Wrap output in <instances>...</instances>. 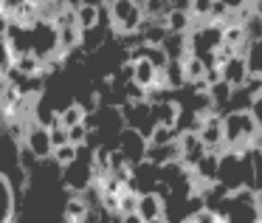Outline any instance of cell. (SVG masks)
Masks as SVG:
<instances>
[{"label": "cell", "instance_id": "obj_1", "mask_svg": "<svg viewBox=\"0 0 262 223\" xmlns=\"http://www.w3.org/2000/svg\"><path fill=\"white\" fill-rule=\"evenodd\" d=\"M223 29H226V23H220V20L194 23L186 31V51L203 59L206 65H217V51L223 48Z\"/></svg>", "mask_w": 262, "mask_h": 223}, {"label": "cell", "instance_id": "obj_2", "mask_svg": "<svg viewBox=\"0 0 262 223\" xmlns=\"http://www.w3.org/2000/svg\"><path fill=\"white\" fill-rule=\"evenodd\" d=\"M223 133H226L228 150H248L262 136V130L256 127L254 116L248 110H228V113H223Z\"/></svg>", "mask_w": 262, "mask_h": 223}, {"label": "cell", "instance_id": "obj_3", "mask_svg": "<svg viewBox=\"0 0 262 223\" xmlns=\"http://www.w3.org/2000/svg\"><path fill=\"white\" fill-rule=\"evenodd\" d=\"M104 12H107V23H110V31L116 37H130V34H138L144 17V6L141 0H107L104 3Z\"/></svg>", "mask_w": 262, "mask_h": 223}, {"label": "cell", "instance_id": "obj_4", "mask_svg": "<svg viewBox=\"0 0 262 223\" xmlns=\"http://www.w3.org/2000/svg\"><path fill=\"white\" fill-rule=\"evenodd\" d=\"M220 217L226 223H262L259 220V206H256V192L254 189H237L228 192L223 198V204L217 206Z\"/></svg>", "mask_w": 262, "mask_h": 223}, {"label": "cell", "instance_id": "obj_5", "mask_svg": "<svg viewBox=\"0 0 262 223\" xmlns=\"http://www.w3.org/2000/svg\"><path fill=\"white\" fill-rule=\"evenodd\" d=\"M217 187L226 192H237V189L248 187V172H245V155L243 150H223L217 153Z\"/></svg>", "mask_w": 262, "mask_h": 223}, {"label": "cell", "instance_id": "obj_6", "mask_svg": "<svg viewBox=\"0 0 262 223\" xmlns=\"http://www.w3.org/2000/svg\"><path fill=\"white\" fill-rule=\"evenodd\" d=\"M31 31V54H37L40 59H48V57H57L59 51V31L51 20H37L34 26H29Z\"/></svg>", "mask_w": 262, "mask_h": 223}, {"label": "cell", "instance_id": "obj_7", "mask_svg": "<svg viewBox=\"0 0 262 223\" xmlns=\"http://www.w3.org/2000/svg\"><path fill=\"white\" fill-rule=\"evenodd\" d=\"M96 181L93 172V161H82V153L76 155V161H71L68 167H62V184L71 192H88Z\"/></svg>", "mask_w": 262, "mask_h": 223}, {"label": "cell", "instance_id": "obj_8", "mask_svg": "<svg viewBox=\"0 0 262 223\" xmlns=\"http://www.w3.org/2000/svg\"><path fill=\"white\" fill-rule=\"evenodd\" d=\"M116 147H119L121 153H124V158L136 167V164H141V161L147 158L149 141H147V136H144L141 130H136V127H121V133L116 136Z\"/></svg>", "mask_w": 262, "mask_h": 223}, {"label": "cell", "instance_id": "obj_9", "mask_svg": "<svg viewBox=\"0 0 262 223\" xmlns=\"http://www.w3.org/2000/svg\"><path fill=\"white\" fill-rule=\"evenodd\" d=\"M198 136L200 141L206 144V150L209 153H223L226 150V133H223V113H206L203 121H200L198 127Z\"/></svg>", "mask_w": 262, "mask_h": 223}, {"label": "cell", "instance_id": "obj_10", "mask_svg": "<svg viewBox=\"0 0 262 223\" xmlns=\"http://www.w3.org/2000/svg\"><path fill=\"white\" fill-rule=\"evenodd\" d=\"M206 153H209V150H206V144L200 141V136L194 130L178 133V161H181L186 170H192V167L198 164Z\"/></svg>", "mask_w": 262, "mask_h": 223}, {"label": "cell", "instance_id": "obj_11", "mask_svg": "<svg viewBox=\"0 0 262 223\" xmlns=\"http://www.w3.org/2000/svg\"><path fill=\"white\" fill-rule=\"evenodd\" d=\"M26 150H29L31 155H34L37 161H46V158H51V153H54V144H51V138H48V127H42V125H34L31 121L29 127H26Z\"/></svg>", "mask_w": 262, "mask_h": 223}, {"label": "cell", "instance_id": "obj_12", "mask_svg": "<svg viewBox=\"0 0 262 223\" xmlns=\"http://www.w3.org/2000/svg\"><path fill=\"white\" fill-rule=\"evenodd\" d=\"M243 155H245V172H248V189L262 192V141L243 150Z\"/></svg>", "mask_w": 262, "mask_h": 223}, {"label": "cell", "instance_id": "obj_13", "mask_svg": "<svg viewBox=\"0 0 262 223\" xmlns=\"http://www.w3.org/2000/svg\"><path fill=\"white\" fill-rule=\"evenodd\" d=\"M248 68H245V59L243 54H237V57H228L226 63H220V79L228 82L231 88H243L245 82H248Z\"/></svg>", "mask_w": 262, "mask_h": 223}, {"label": "cell", "instance_id": "obj_14", "mask_svg": "<svg viewBox=\"0 0 262 223\" xmlns=\"http://www.w3.org/2000/svg\"><path fill=\"white\" fill-rule=\"evenodd\" d=\"M74 17H76V26H79L82 31H91V29H96V26L107 23V12H104V6H93V3H82V6H76Z\"/></svg>", "mask_w": 262, "mask_h": 223}, {"label": "cell", "instance_id": "obj_15", "mask_svg": "<svg viewBox=\"0 0 262 223\" xmlns=\"http://www.w3.org/2000/svg\"><path fill=\"white\" fill-rule=\"evenodd\" d=\"M136 212L141 215L144 223L158 220V217H164V198H161L158 192H138V206H136Z\"/></svg>", "mask_w": 262, "mask_h": 223}, {"label": "cell", "instance_id": "obj_16", "mask_svg": "<svg viewBox=\"0 0 262 223\" xmlns=\"http://www.w3.org/2000/svg\"><path fill=\"white\" fill-rule=\"evenodd\" d=\"M130 63H133V82H136L138 88L147 91V88L158 85V68H155L147 57H136V59H130Z\"/></svg>", "mask_w": 262, "mask_h": 223}, {"label": "cell", "instance_id": "obj_17", "mask_svg": "<svg viewBox=\"0 0 262 223\" xmlns=\"http://www.w3.org/2000/svg\"><path fill=\"white\" fill-rule=\"evenodd\" d=\"M243 59L245 68L254 79H262V37H251L243 48Z\"/></svg>", "mask_w": 262, "mask_h": 223}, {"label": "cell", "instance_id": "obj_18", "mask_svg": "<svg viewBox=\"0 0 262 223\" xmlns=\"http://www.w3.org/2000/svg\"><path fill=\"white\" fill-rule=\"evenodd\" d=\"M164 23H166V31H172V34H186L194 26V20L189 17L186 6H172L169 12L164 14Z\"/></svg>", "mask_w": 262, "mask_h": 223}, {"label": "cell", "instance_id": "obj_19", "mask_svg": "<svg viewBox=\"0 0 262 223\" xmlns=\"http://www.w3.org/2000/svg\"><path fill=\"white\" fill-rule=\"evenodd\" d=\"M59 31V51L68 54L74 48H82V29L76 23H68V26H57Z\"/></svg>", "mask_w": 262, "mask_h": 223}, {"label": "cell", "instance_id": "obj_20", "mask_svg": "<svg viewBox=\"0 0 262 223\" xmlns=\"http://www.w3.org/2000/svg\"><path fill=\"white\" fill-rule=\"evenodd\" d=\"M57 116H59V121H62L65 127H74V125H79V121H85V119H88V110H85V105H82V102L71 99L68 105L57 108Z\"/></svg>", "mask_w": 262, "mask_h": 223}, {"label": "cell", "instance_id": "obj_21", "mask_svg": "<svg viewBox=\"0 0 262 223\" xmlns=\"http://www.w3.org/2000/svg\"><path fill=\"white\" fill-rule=\"evenodd\" d=\"M189 12V17L194 23H206V20H214V0H186L183 3Z\"/></svg>", "mask_w": 262, "mask_h": 223}, {"label": "cell", "instance_id": "obj_22", "mask_svg": "<svg viewBox=\"0 0 262 223\" xmlns=\"http://www.w3.org/2000/svg\"><path fill=\"white\" fill-rule=\"evenodd\" d=\"M161 48L166 51V57H169V59H183L189 54L186 51V34H172V31H169V34L164 37V43H161Z\"/></svg>", "mask_w": 262, "mask_h": 223}, {"label": "cell", "instance_id": "obj_23", "mask_svg": "<svg viewBox=\"0 0 262 223\" xmlns=\"http://www.w3.org/2000/svg\"><path fill=\"white\" fill-rule=\"evenodd\" d=\"M9 20H14V23H20V26H34L37 20H40V6L31 3V0H23V3L17 6V12H14Z\"/></svg>", "mask_w": 262, "mask_h": 223}, {"label": "cell", "instance_id": "obj_24", "mask_svg": "<svg viewBox=\"0 0 262 223\" xmlns=\"http://www.w3.org/2000/svg\"><path fill=\"white\" fill-rule=\"evenodd\" d=\"M147 141L152 144V147H161V144H172V141H178V130H175V127H166V125H155L152 130H149Z\"/></svg>", "mask_w": 262, "mask_h": 223}, {"label": "cell", "instance_id": "obj_25", "mask_svg": "<svg viewBox=\"0 0 262 223\" xmlns=\"http://www.w3.org/2000/svg\"><path fill=\"white\" fill-rule=\"evenodd\" d=\"M76 155H79V147L76 144H59V147H54V153H51V161L62 170V167H68L71 161H76Z\"/></svg>", "mask_w": 262, "mask_h": 223}, {"label": "cell", "instance_id": "obj_26", "mask_svg": "<svg viewBox=\"0 0 262 223\" xmlns=\"http://www.w3.org/2000/svg\"><path fill=\"white\" fill-rule=\"evenodd\" d=\"M88 136H91V125H88V121H79V125L68 127V141L76 144V147H85Z\"/></svg>", "mask_w": 262, "mask_h": 223}, {"label": "cell", "instance_id": "obj_27", "mask_svg": "<svg viewBox=\"0 0 262 223\" xmlns=\"http://www.w3.org/2000/svg\"><path fill=\"white\" fill-rule=\"evenodd\" d=\"M48 138H51L54 147H59V144H68V127L59 121V116L51 121V125H48Z\"/></svg>", "mask_w": 262, "mask_h": 223}, {"label": "cell", "instance_id": "obj_28", "mask_svg": "<svg viewBox=\"0 0 262 223\" xmlns=\"http://www.w3.org/2000/svg\"><path fill=\"white\" fill-rule=\"evenodd\" d=\"M14 68V51L9 48L6 40H0V76L6 79V74Z\"/></svg>", "mask_w": 262, "mask_h": 223}, {"label": "cell", "instance_id": "obj_29", "mask_svg": "<svg viewBox=\"0 0 262 223\" xmlns=\"http://www.w3.org/2000/svg\"><path fill=\"white\" fill-rule=\"evenodd\" d=\"M248 113L254 116L256 127H259V130H262V93H256V96L251 99V108H248Z\"/></svg>", "mask_w": 262, "mask_h": 223}, {"label": "cell", "instance_id": "obj_30", "mask_svg": "<svg viewBox=\"0 0 262 223\" xmlns=\"http://www.w3.org/2000/svg\"><path fill=\"white\" fill-rule=\"evenodd\" d=\"M119 223H144V220H141V215H138V212H130V215H121Z\"/></svg>", "mask_w": 262, "mask_h": 223}, {"label": "cell", "instance_id": "obj_31", "mask_svg": "<svg viewBox=\"0 0 262 223\" xmlns=\"http://www.w3.org/2000/svg\"><path fill=\"white\" fill-rule=\"evenodd\" d=\"M6 23H9V17L0 12V40H3V34H6Z\"/></svg>", "mask_w": 262, "mask_h": 223}, {"label": "cell", "instance_id": "obj_32", "mask_svg": "<svg viewBox=\"0 0 262 223\" xmlns=\"http://www.w3.org/2000/svg\"><path fill=\"white\" fill-rule=\"evenodd\" d=\"M256 206H259V220H262V192H256Z\"/></svg>", "mask_w": 262, "mask_h": 223}, {"label": "cell", "instance_id": "obj_33", "mask_svg": "<svg viewBox=\"0 0 262 223\" xmlns=\"http://www.w3.org/2000/svg\"><path fill=\"white\" fill-rule=\"evenodd\" d=\"M31 3H37V6H46L48 0H31Z\"/></svg>", "mask_w": 262, "mask_h": 223}, {"label": "cell", "instance_id": "obj_34", "mask_svg": "<svg viewBox=\"0 0 262 223\" xmlns=\"http://www.w3.org/2000/svg\"><path fill=\"white\" fill-rule=\"evenodd\" d=\"M0 6H3V0H0Z\"/></svg>", "mask_w": 262, "mask_h": 223}, {"label": "cell", "instance_id": "obj_35", "mask_svg": "<svg viewBox=\"0 0 262 223\" xmlns=\"http://www.w3.org/2000/svg\"><path fill=\"white\" fill-rule=\"evenodd\" d=\"M0 82H3V76H0Z\"/></svg>", "mask_w": 262, "mask_h": 223}, {"label": "cell", "instance_id": "obj_36", "mask_svg": "<svg viewBox=\"0 0 262 223\" xmlns=\"http://www.w3.org/2000/svg\"><path fill=\"white\" fill-rule=\"evenodd\" d=\"M259 141H262V136H259Z\"/></svg>", "mask_w": 262, "mask_h": 223}]
</instances>
